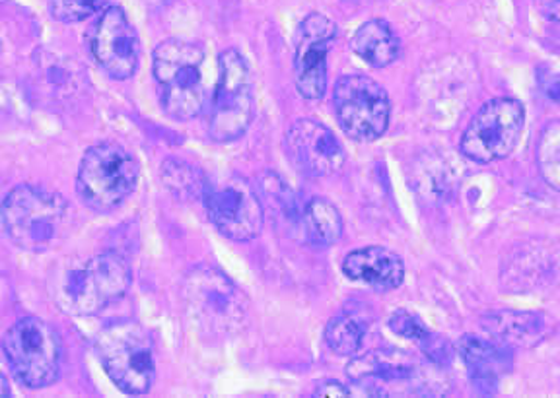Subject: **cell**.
<instances>
[{
    "mask_svg": "<svg viewBox=\"0 0 560 398\" xmlns=\"http://www.w3.org/2000/svg\"><path fill=\"white\" fill-rule=\"evenodd\" d=\"M182 302L187 319L201 337H236L249 315V300L226 272L197 265L182 280Z\"/></svg>",
    "mask_w": 560,
    "mask_h": 398,
    "instance_id": "1",
    "label": "cell"
},
{
    "mask_svg": "<svg viewBox=\"0 0 560 398\" xmlns=\"http://www.w3.org/2000/svg\"><path fill=\"white\" fill-rule=\"evenodd\" d=\"M205 49L185 39H166L152 52V72L162 105L177 121H191L205 105Z\"/></svg>",
    "mask_w": 560,
    "mask_h": 398,
    "instance_id": "2",
    "label": "cell"
},
{
    "mask_svg": "<svg viewBox=\"0 0 560 398\" xmlns=\"http://www.w3.org/2000/svg\"><path fill=\"white\" fill-rule=\"evenodd\" d=\"M140 165L129 150L105 140L88 148L77 175V191L90 210L114 212L131 197Z\"/></svg>",
    "mask_w": 560,
    "mask_h": 398,
    "instance_id": "3",
    "label": "cell"
},
{
    "mask_svg": "<svg viewBox=\"0 0 560 398\" xmlns=\"http://www.w3.org/2000/svg\"><path fill=\"white\" fill-rule=\"evenodd\" d=\"M96 352L105 373L127 395L149 393L156 367L149 330L135 320H115L96 338Z\"/></svg>",
    "mask_w": 560,
    "mask_h": 398,
    "instance_id": "4",
    "label": "cell"
},
{
    "mask_svg": "<svg viewBox=\"0 0 560 398\" xmlns=\"http://www.w3.org/2000/svg\"><path fill=\"white\" fill-rule=\"evenodd\" d=\"M65 218L67 200L37 185H18L2 202L4 232L24 251L49 249Z\"/></svg>",
    "mask_w": 560,
    "mask_h": 398,
    "instance_id": "5",
    "label": "cell"
},
{
    "mask_svg": "<svg viewBox=\"0 0 560 398\" xmlns=\"http://www.w3.org/2000/svg\"><path fill=\"white\" fill-rule=\"evenodd\" d=\"M2 352L10 372L27 389H44L61 375V338L49 323L24 317L2 338Z\"/></svg>",
    "mask_w": 560,
    "mask_h": 398,
    "instance_id": "6",
    "label": "cell"
},
{
    "mask_svg": "<svg viewBox=\"0 0 560 398\" xmlns=\"http://www.w3.org/2000/svg\"><path fill=\"white\" fill-rule=\"evenodd\" d=\"M219 72L210 105L209 134L214 142H234L244 137L254 121V80L237 49L220 52Z\"/></svg>",
    "mask_w": 560,
    "mask_h": 398,
    "instance_id": "7",
    "label": "cell"
},
{
    "mask_svg": "<svg viewBox=\"0 0 560 398\" xmlns=\"http://www.w3.org/2000/svg\"><path fill=\"white\" fill-rule=\"evenodd\" d=\"M132 284L131 265L119 253H102L70 270L62 286V305L88 317L121 300Z\"/></svg>",
    "mask_w": 560,
    "mask_h": 398,
    "instance_id": "8",
    "label": "cell"
},
{
    "mask_svg": "<svg viewBox=\"0 0 560 398\" xmlns=\"http://www.w3.org/2000/svg\"><path fill=\"white\" fill-rule=\"evenodd\" d=\"M525 109L514 97H497L482 105L462 134L459 150L475 164H492L510 156L524 134Z\"/></svg>",
    "mask_w": 560,
    "mask_h": 398,
    "instance_id": "9",
    "label": "cell"
},
{
    "mask_svg": "<svg viewBox=\"0 0 560 398\" xmlns=\"http://www.w3.org/2000/svg\"><path fill=\"white\" fill-rule=\"evenodd\" d=\"M332 105L342 132L359 142L382 139L392 122V99L376 80L342 77L332 90Z\"/></svg>",
    "mask_w": 560,
    "mask_h": 398,
    "instance_id": "10",
    "label": "cell"
},
{
    "mask_svg": "<svg viewBox=\"0 0 560 398\" xmlns=\"http://www.w3.org/2000/svg\"><path fill=\"white\" fill-rule=\"evenodd\" d=\"M339 35L331 17L310 14L298 26L294 35V74L300 96L310 102L322 99L327 90V55Z\"/></svg>",
    "mask_w": 560,
    "mask_h": 398,
    "instance_id": "11",
    "label": "cell"
},
{
    "mask_svg": "<svg viewBox=\"0 0 560 398\" xmlns=\"http://www.w3.org/2000/svg\"><path fill=\"white\" fill-rule=\"evenodd\" d=\"M90 49L97 65L112 79H131L139 69L140 37L119 7H107L97 16L90 34Z\"/></svg>",
    "mask_w": 560,
    "mask_h": 398,
    "instance_id": "12",
    "label": "cell"
},
{
    "mask_svg": "<svg viewBox=\"0 0 560 398\" xmlns=\"http://www.w3.org/2000/svg\"><path fill=\"white\" fill-rule=\"evenodd\" d=\"M205 207L210 224L232 242H252L261 234L265 208L254 187L244 179H232L212 189Z\"/></svg>",
    "mask_w": 560,
    "mask_h": 398,
    "instance_id": "13",
    "label": "cell"
},
{
    "mask_svg": "<svg viewBox=\"0 0 560 398\" xmlns=\"http://www.w3.org/2000/svg\"><path fill=\"white\" fill-rule=\"evenodd\" d=\"M284 144L292 164L310 177H331L339 174L347 162V152L332 130L314 119L292 122Z\"/></svg>",
    "mask_w": 560,
    "mask_h": 398,
    "instance_id": "14",
    "label": "cell"
},
{
    "mask_svg": "<svg viewBox=\"0 0 560 398\" xmlns=\"http://www.w3.org/2000/svg\"><path fill=\"white\" fill-rule=\"evenodd\" d=\"M342 274L377 292H392L405 282V262L397 253L380 245L350 251L341 265Z\"/></svg>",
    "mask_w": 560,
    "mask_h": 398,
    "instance_id": "15",
    "label": "cell"
},
{
    "mask_svg": "<svg viewBox=\"0 0 560 398\" xmlns=\"http://www.w3.org/2000/svg\"><path fill=\"white\" fill-rule=\"evenodd\" d=\"M557 323L539 312H492L482 317V330L506 348H535L552 337Z\"/></svg>",
    "mask_w": 560,
    "mask_h": 398,
    "instance_id": "16",
    "label": "cell"
},
{
    "mask_svg": "<svg viewBox=\"0 0 560 398\" xmlns=\"http://www.w3.org/2000/svg\"><path fill=\"white\" fill-rule=\"evenodd\" d=\"M457 354L464 360L465 367L471 373L475 387L481 393L497 389L500 379L510 372V348L497 342L494 338H481L469 335L457 342Z\"/></svg>",
    "mask_w": 560,
    "mask_h": 398,
    "instance_id": "17",
    "label": "cell"
},
{
    "mask_svg": "<svg viewBox=\"0 0 560 398\" xmlns=\"http://www.w3.org/2000/svg\"><path fill=\"white\" fill-rule=\"evenodd\" d=\"M345 234L339 208L331 200L322 197H312L302 202L300 222H298V235L304 237L307 243L317 247H329L341 239Z\"/></svg>",
    "mask_w": 560,
    "mask_h": 398,
    "instance_id": "18",
    "label": "cell"
},
{
    "mask_svg": "<svg viewBox=\"0 0 560 398\" xmlns=\"http://www.w3.org/2000/svg\"><path fill=\"white\" fill-rule=\"evenodd\" d=\"M350 47L354 55L374 69H385L397 61L401 52V42L394 27L384 20H370L352 35Z\"/></svg>",
    "mask_w": 560,
    "mask_h": 398,
    "instance_id": "19",
    "label": "cell"
},
{
    "mask_svg": "<svg viewBox=\"0 0 560 398\" xmlns=\"http://www.w3.org/2000/svg\"><path fill=\"white\" fill-rule=\"evenodd\" d=\"M160 177L166 191L174 195L175 199L185 200V202H197V200L207 202L212 192L205 172L197 165L177 157H170L162 164Z\"/></svg>",
    "mask_w": 560,
    "mask_h": 398,
    "instance_id": "20",
    "label": "cell"
},
{
    "mask_svg": "<svg viewBox=\"0 0 560 398\" xmlns=\"http://www.w3.org/2000/svg\"><path fill=\"white\" fill-rule=\"evenodd\" d=\"M349 377L352 382H399L412 375V362L409 355L394 354V352H370L364 358H357L350 362Z\"/></svg>",
    "mask_w": 560,
    "mask_h": 398,
    "instance_id": "21",
    "label": "cell"
},
{
    "mask_svg": "<svg viewBox=\"0 0 560 398\" xmlns=\"http://www.w3.org/2000/svg\"><path fill=\"white\" fill-rule=\"evenodd\" d=\"M324 337L332 354L357 355L366 338V325L349 313H342L327 323Z\"/></svg>",
    "mask_w": 560,
    "mask_h": 398,
    "instance_id": "22",
    "label": "cell"
},
{
    "mask_svg": "<svg viewBox=\"0 0 560 398\" xmlns=\"http://www.w3.org/2000/svg\"><path fill=\"white\" fill-rule=\"evenodd\" d=\"M537 164L547 183L560 191V119L542 130L537 144Z\"/></svg>",
    "mask_w": 560,
    "mask_h": 398,
    "instance_id": "23",
    "label": "cell"
},
{
    "mask_svg": "<svg viewBox=\"0 0 560 398\" xmlns=\"http://www.w3.org/2000/svg\"><path fill=\"white\" fill-rule=\"evenodd\" d=\"M109 0H49L51 16L62 24H74L102 14Z\"/></svg>",
    "mask_w": 560,
    "mask_h": 398,
    "instance_id": "24",
    "label": "cell"
},
{
    "mask_svg": "<svg viewBox=\"0 0 560 398\" xmlns=\"http://www.w3.org/2000/svg\"><path fill=\"white\" fill-rule=\"evenodd\" d=\"M387 327L397 337L419 342V344H422L432 335L429 327L424 325V320L420 319L417 313L409 312V309H395L392 317L387 319Z\"/></svg>",
    "mask_w": 560,
    "mask_h": 398,
    "instance_id": "25",
    "label": "cell"
},
{
    "mask_svg": "<svg viewBox=\"0 0 560 398\" xmlns=\"http://www.w3.org/2000/svg\"><path fill=\"white\" fill-rule=\"evenodd\" d=\"M314 397L327 398V397H350V390L339 382H325L314 390Z\"/></svg>",
    "mask_w": 560,
    "mask_h": 398,
    "instance_id": "26",
    "label": "cell"
},
{
    "mask_svg": "<svg viewBox=\"0 0 560 398\" xmlns=\"http://www.w3.org/2000/svg\"><path fill=\"white\" fill-rule=\"evenodd\" d=\"M535 7L545 20L560 24V0H535Z\"/></svg>",
    "mask_w": 560,
    "mask_h": 398,
    "instance_id": "27",
    "label": "cell"
}]
</instances>
